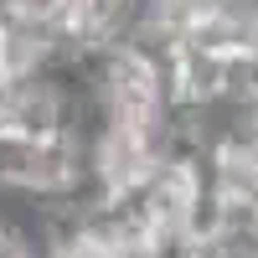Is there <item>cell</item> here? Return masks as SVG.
I'll return each instance as SVG.
<instances>
[{
  "instance_id": "1",
  "label": "cell",
  "mask_w": 258,
  "mask_h": 258,
  "mask_svg": "<svg viewBox=\"0 0 258 258\" xmlns=\"http://www.w3.org/2000/svg\"><path fill=\"white\" fill-rule=\"evenodd\" d=\"M0 11H11V16H26V21H47V26H57V21L68 16V0H0Z\"/></svg>"
},
{
  "instance_id": "2",
  "label": "cell",
  "mask_w": 258,
  "mask_h": 258,
  "mask_svg": "<svg viewBox=\"0 0 258 258\" xmlns=\"http://www.w3.org/2000/svg\"><path fill=\"white\" fill-rule=\"evenodd\" d=\"M57 258H114L109 248H98V243H88V238H78V243H68Z\"/></svg>"
},
{
  "instance_id": "3",
  "label": "cell",
  "mask_w": 258,
  "mask_h": 258,
  "mask_svg": "<svg viewBox=\"0 0 258 258\" xmlns=\"http://www.w3.org/2000/svg\"><path fill=\"white\" fill-rule=\"evenodd\" d=\"M124 258H150V253H124Z\"/></svg>"
}]
</instances>
